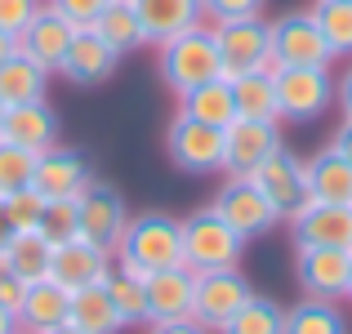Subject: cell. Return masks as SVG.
<instances>
[{
    "label": "cell",
    "mask_w": 352,
    "mask_h": 334,
    "mask_svg": "<svg viewBox=\"0 0 352 334\" xmlns=\"http://www.w3.org/2000/svg\"><path fill=\"white\" fill-rule=\"evenodd\" d=\"M45 5H50L54 14H63V18H67V23L80 32V27H94V18L103 14L107 0H45Z\"/></svg>",
    "instance_id": "74e56055"
},
{
    "label": "cell",
    "mask_w": 352,
    "mask_h": 334,
    "mask_svg": "<svg viewBox=\"0 0 352 334\" xmlns=\"http://www.w3.org/2000/svg\"><path fill=\"white\" fill-rule=\"evenodd\" d=\"M285 326V308L267 294H250L245 303L228 317V326L219 334H281Z\"/></svg>",
    "instance_id": "4dcf8cb0"
},
{
    "label": "cell",
    "mask_w": 352,
    "mask_h": 334,
    "mask_svg": "<svg viewBox=\"0 0 352 334\" xmlns=\"http://www.w3.org/2000/svg\"><path fill=\"white\" fill-rule=\"evenodd\" d=\"M183 223V263L192 272H219V267H241L245 254V236L232 232L214 210H197V214L179 219Z\"/></svg>",
    "instance_id": "3957f363"
},
{
    "label": "cell",
    "mask_w": 352,
    "mask_h": 334,
    "mask_svg": "<svg viewBox=\"0 0 352 334\" xmlns=\"http://www.w3.org/2000/svg\"><path fill=\"white\" fill-rule=\"evenodd\" d=\"M250 179H254V188L272 201V210L281 219H290L303 201H312L308 197V179H303V161L290 152V147H276V152L267 156V161L258 165Z\"/></svg>",
    "instance_id": "5bb4252c"
},
{
    "label": "cell",
    "mask_w": 352,
    "mask_h": 334,
    "mask_svg": "<svg viewBox=\"0 0 352 334\" xmlns=\"http://www.w3.org/2000/svg\"><path fill=\"white\" fill-rule=\"evenodd\" d=\"M232 98H236V116L281 120V111H276V71H267V67L232 76Z\"/></svg>",
    "instance_id": "83f0119b"
},
{
    "label": "cell",
    "mask_w": 352,
    "mask_h": 334,
    "mask_svg": "<svg viewBox=\"0 0 352 334\" xmlns=\"http://www.w3.org/2000/svg\"><path fill=\"white\" fill-rule=\"evenodd\" d=\"M348 254L330 245H294V281L312 299H348Z\"/></svg>",
    "instance_id": "4fadbf2b"
},
{
    "label": "cell",
    "mask_w": 352,
    "mask_h": 334,
    "mask_svg": "<svg viewBox=\"0 0 352 334\" xmlns=\"http://www.w3.org/2000/svg\"><path fill=\"white\" fill-rule=\"evenodd\" d=\"M45 205H50V201H45V197H41L36 188H18V192H9V197H5V214H9V227H14V232L41 227V219H45Z\"/></svg>",
    "instance_id": "e575fe53"
},
{
    "label": "cell",
    "mask_w": 352,
    "mask_h": 334,
    "mask_svg": "<svg viewBox=\"0 0 352 334\" xmlns=\"http://www.w3.org/2000/svg\"><path fill=\"white\" fill-rule=\"evenodd\" d=\"M267 36H272V67H330L335 63L312 9L281 14L276 23H267Z\"/></svg>",
    "instance_id": "52a82bcc"
},
{
    "label": "cell",
    "mask_w": 352,
    "mask_h": 334,
    "mask_svg": "<svg viewBox=\"0 0 352 334\" xmlns=\"http://www.w3.org/2000/svg\"><path fill=\"white\" fill-rule=\"evenodd\" d=\"M18 49V41H14V36H9V32H0V63H5L9 58V54H14Z\"/></svg>",
    "instance_id": "bcb514c9"
},
{
    "label": "cell",
    "mask_w": 352,
    "mask_h": 334,
    "mask_svg": "<svg viewBox=\"0 0 352 334\" xmlns=\"http://www.w3.org/2000/svg\"><path fill=\"white\" fill-rule=\"evenodd\" d=\"M23 294H27V285L18 281L14 272H5V267H0V308H9L18 317V308H23Z\"/></svg>",
    "instance_id": "ab89813d"
},
{
    "label": "cell",
    "mask_w": 352,
    "mask_h": 334,
    "mask_svg": "<svg viewBox=\"0 0 352 334\" xmlns=\"http://www.w3.org/2000/svg\"><path fill=\"white\" fill-rule=\"evenodd\" d=\"M214 27V45H219V67L223 76L232 80L241 71H254V67H272V36H267L263 14H245V18H219Z\"/></svg>",
    "instance_id": "5b68a950"
},
{
    "label": "cell",
    "mask_w": 352,
    "mask_h": 334,
    "mask_svg": "<svg viewBox=\"0 0 352 334\" xmlns=\"http://www.w3.org/2000/svg\"><path fill=\"white\" fill-rule=\"evenodd\" d=\"M41 9H45V0H0V32L18 36Z\"/></svg>",
    "instance_id": "8d00e7d4"
},
{
    "label": "cell",
    "mask_w": 352,
    "mask_h": 334,
    "mask_svg": "<svg viewBox=\"0 0 352 334\" xmlns=\"http://www.w3.org/2000/svg\"><path fill=\"white\" fill-rule=\"evenodd\" d=\"M276 147H285L281 120L236 116L232 125L223 129V174H228V179H250V174H254Z\"/></svg>",
    "instance_id": "9c48e42d"
},
{
    "label": "cell",
    "mask_w": 352,
    "mask_h": 334,
    "mask_svg": "<svg viewBox=\"0 0 352 334\" xmlns=\"http://www.w3.org/2000/svg\"><path fill=\"white\" fill-rule=\"evenodd\" d=\"M0 334H18V317L9 308H0Z\"/></svg>",
    "instance_id": "ee69618b"
},
{
    "label": "cell",
    "mask_w": 352,
    "mask_h": 334,
    "mask_svg": "<svg viewBox=\"0 0 352 334\" xmlns=\"http://www.w3.org/2000/svg\"><path fill=\"white\" fill-rule=\"evenodd\" d=\"M67 299H72V290H63L54 276L32 281L27 294H23V308H18V326L32 330V334H45V330L63 326V321H67Z\"/></svg>",
    "instance_id": "484cf974"
},
{
    "label": "cell",
    "mask_w": 352,
    "mask_h": 334,
    "mask_svg": "<svg viewBox=\"0 0 352 334\" xmlns=\"http://www.w3.org/2000/svg\"><path fill=\"white\" fill-rule=\"evenodd\" d=\"M72 36H76V27H72L63 14H54V9L45 5L41 14H36L32 23H27L23 32L14 36V41H18V54H27L32 63H41V67L58 71V63H63V54H67Z\"/></svg>",
    "instance_id": "d6986e66"
},
{
    "label": "cell",
    "mask_w": 352,
    "mask_h": 334,
    "mask_svg": "<svg viewBox=\"0 0 352 334\" xmlns=\"http://www.w3.org/2000/svg\"><path fill=\"white\" fill-rule=\"evenodd\" d=\"M281 334H348V317L339 308V299H312V294H303L294 308H285Z\"/></svg>",
    "instance_id": "f546056e"
},
{
    "label": "cell",
    "mask_w": 352,
    "mask_h": 334,
    "mask_svg": "<svg viewBox=\"0 0 352 334\" xmlns=\"http://www.w3.org/2000/svg\"><path fill=\"white\" fill-rule=\"evenodd\" d=\"M112 258H116V267H125L134 276H152L161 267L183 263V223L174 214H161V210L129 214Z\"/></svg>",
    "instance_id": "6da1fadb"
},
{
    "label": "cell",
    "mask_w": 352,
    "mask_h": 334,
    "mask_svg": "<svg viewBox=\"0 0 352 334\" xmlns=\"http://www.w3.org/2000/svg\"><path fill=\"white\" fill-rule=\"evenodd\" d=\"M41 232L58 245V241H72L80 236V219H76V197L72 201H50L45 205V219H41Z\"/></svg>",
    "instance_id": "d590c367"
},
{
    "label": "cell",
    "mask_w": 352,
    "mask_h": 334,
    "mask_svg": "<svg viewBox=\"0 0 352 334\" xmlns=\"http://www.w3.org/2000/svg\"><path fill=\"white\" fill-rule=\"evenodd\" d=\"M335 103L344 107V116H352V67L344 76H335Z\"/></svg>",
    "instance_id": "7bdbcfd3"
},
{
    "label": "cell",
    "mask_w": 352,
    "mask_h": 334,
    "mask_svg": "<svg viewBox=\"0 0 352 334\" xmlns=\"http://www.w3.org/2000/svg\"><path fill=\"white\" fill-rule=\"evenodd\" d=\"M214 76H223V67H219V45H214V27L210 23L161 45V80L174 94H188L192 85L214 80Z\"/></svg>",
    "instance_id": "7a4b0ae2"
},
{
    "label": "cell",
    "mask_w": 352,
    "mask_h": 334,
    "mask_svg": "<svg viewBox=\"0 0 352 334\" xmlns=\"http://www.w3.org/2000/svg\"><path fill=\"white\" fill-rule=\"evenodd\" d=\"M348 299H352V254H348Z\"/></svg>",
    "instance_id": "c3c4849f"
},
{
    "label": "cell",
    "mask_w": 352,
    "mask_h": 334,
    "mask_svg": "<svg viewBox=\"0 0 352 334\" xmlns=\"http://www.w3.org/2000/svg\"><path fill=\"white\" fill-rule=\"evenodd\" d=\"M147 285V321H183L192 317V294H197V272L188 263L161 267L143 276Z\"/></svg>",
    "instance_id": "ac0fdd59"
},
{
    "label": "cell",
    "mask_w": 352,
    "mask_h": 334,
    "mask_svg": "<svg viewBox=\"0 0 352 334\" xmlns=\"http://www.w3.org/2000/svg\"><path fill=\"white\" fill-rule=\"evenodd\" d=\"M94 183V170L89 161L76 152V147H45L36 152V170H32V188L41 192L45 201H72Z\"/></svg>",
    "instance_id": "7c38bea8"
},
{
    "label": "cell",
    "mask_w": 352,
    "mask_h": 334,
    "mask_svg": "<svg viewBox=\"0 0 352 334\" xmlns=\"http://www.w3.org/2000/svg\"><path fill=\"white\" fill-rule=\"evenodd\" d=\"M165 152H170V165L179 174H192V179L223 174V129L179 111L165 129Z\"/></svg>",
    "instance_id": "277c9868"
},
{
    "label": "cell",
    "mask_w": 352,
    "mask_h": 334,
    "mask_svg": "<svg viewBox=\"0 0 352 334\" xmlns=\"http://www.w3.org/2000/svg\"><path fill=\"white\" fill-rule=\"evenodd\" d=\"M0 120H5V103H0Z\"/></svg>",
    "instance_id": "681fc988"
},
{
    "label": "cell",
    "mask_w": 352,
    "mask_h": 334,
    "mask_svg": "<svg viewBox=\"0 0 352 334\" xmlns=\"http://www.w3.org/2000/svg\"><path fill=\"white\" fill-rule=\"evenodd\" d=\"M312 18H317L330 54L335 58H352V0H317Z\"/></svg>",
    "instance_id": "d6a6232c"
},
{
    "label": "cell",
    "mask_w": 352,
    "mask_h": 334,
    "mask_svg": "<svg viewBox=\"0 0 352 334\" xmlns=\"http://www.w3.org/2000/svg\"><path fill=\"white\" fill-rule=\"evenodd\" d=\"M0 138H5V143H14V147H27V152H45V147H54V143H58V116H54L50 98H41V103L5 107Z\"/></svg>",
    "instance_id": "44dd1931"
},
{
    "label": "cell",
    "mask_w": 352,
    "mask_h": 334,
    "mask_svg": "<svg viewBox=\"0 0 352 334\" xmlns=\"http://www.w3.org/2000/svg\"><path fill=\"white\" fill-rule=\"evenodd\" d=\"M32 170H36V152L0 138V197H9L18 188H32Z\"/></svg>",
    "instance_id": "836d02e7"
},
{
    "label": "cell",
    "mask_w": 352,
    "mask_h": 334,
    "mask_svg": "<svg viewBox=\"0 0 352 334\" xmlns=\"http://www.w3.org/2000/svg\"><path fill=\"white\" fill-rule=\"evenodd\" d=\"M330 147H335L339 156H348V161H352V116L339 120V129L330 134Z\"/></svg>",
    "instance_id": "b9f144b4"
},
{
    "label": "cell",
    "mask_w": 352,
    "mask_h": 334,
    "mask_svg": "<svg viewBox=\"0 0 352 334\" xmlns=\"http://www.w3.org/2000/svg\"><path fill=\"white\" fill-rule=\"evenodd\" d=\"M50 67H41V63H32L27 54H9L5 63H0V103L5 107H18V103H41L45 94H50Z\"/></svg>",
    "instance_id": "d4e9b609"
},
{
    "label": "cell",
    "mask_w": 352,
    "mask_h": 334,
    "mask_svg": "<svg viewBox=\"0 0 352 334\" xmlns=\"http://www.w3.org/2000/svg\"><path fill=\"white\" fill-rule=\"evenodd\" d=\"M89 32L103 36L120 58L147 45V32H143V23H138V14H134V5H129V0H107L103 14L94 18V27H89Z\"/></svg>",
    "instance_id": "f1b7e54d"
},
{
    "label": "cell",
    "mask_w": 352,
    "mask_h": 334,
    "mask_svg": "<svg viewBox=\"0 0 352 334\" xmlns=\"http://www.w3.org/2000/svg\"><path fill=\"white\" fill-rule=\"evenodd\" d=\"M210 210H214V214L223 219L232 232H241L245 241L267 236V232H272L276 223H285V219L272 210V201H267L263 192L254 188V179H228L223 188L214 192Z\"/></svg>",
    "instance_id": "30bf717a"
},
{
    "label": "cell",
    "mask_w": 352,
    "mask_h": 334,
    "mask_svg": "<svg viewBox=\"0 0 352 334\" xmlns=\"http://www.w3.org/2000/svg\"><path fill=\"white\" fill-rule=\"evenodd\" d=\"M254 294L250 276L241 267H219V272H197V294H192V321L219 334L228 326V317Z\"/></svg>",
    "instance_id": "ba28073f"
},
{
    "label": "cell",
    "mask_w": 352,
    "mask_h": 334,
    "mask_svg": "<svg viewBox=\"0 0 352 334\" xmlns=\"http://www.w3.org/2000/svg\"><path fill=\"white\" fill-rule=\"evenodd\" d=\"M294 245H330L352 249V205H326V201H303L290 219Z\"/></svg>",
    "instance_id": "9a60e30c"
},
{
    "label": "cell",
    "mask_w": 352,
    "mask_h": 334,
    "mask_svg": "<svg viewBox=\"0 0 352 334\" xmlns=\"http://www.w3.org/2000/svg\"><path fill=\"white\" fill-rule=\"evenodd\" d=\"M45 334H85V330L72 326V321H63V326H54V330H45Z\"/></svg>",
    "instance_id": "7dc6e473"
},
{
    "label": "cell",
    "mask_w": 352,
    "mask_h": 334,
    "mask_svg": "<svg viewBox=\"0 0 352 334\" xmlns=\"http://www.w3.org/2000/svg\"><path fill=\"white\" fill-rule=\"evenodd\" d=\"M50 258H54V241L45 236L41 227H27V232H14L0 249V267L14 272L23 285L32 281H45L50 276Z\"/></svg>",
    "instance_id": "603a6c76"
},
{
    "label": "cell",
    "mask_w": 352,
    "mask_h": 334,
    "mask_svg": "<svg viewBox=\"0 0 352 334\" xmlns=\"http://www.w3.org/2000/svg\"><path fill=\"white\" fill-rule=\"evenodd\" d=\"M116 67H120V54L103 41V36H94L89 27H80V32L72 36L63 63H58V76L72 80V85H85V89H89V85H103V80H112Z\"/></svg>",
    "instance_id": "e0dca14e"
},
{
    "label": "cell",
    "mask_w": 352,
    "mask_h": 334,
    "mask_svg": "<svg viewBox=\"0 0 352 334\" xmlns=\"http://www.w3.org/2000/svg\"><path fill=\"white\" fill-rule=\"evenodd\" d=\"M179 111L192 120H206V125H219L228 129L236 120V98H232V80L228 76H214V80H201L192 85L188 94H179Z\"/></svg>",
    "instance_id": "4316f807"
},
{
    "label": "cell",
    "mask_w": 352,
    "mask_h": 334,
    "mask_svg": "<svg viewBox=\"0 0 352 334\" xmlns=\"http://www.w3.org/2000/svg\"><path fill=\"white\" fill-rule=\"evenodd\" d=\"M303 179H308V197L326 201V205H352V161L339 156L335 147H321L312 161H303Z\"/></svg>",
    "instance_id": "7402d4cb"
},
{
    "label": "cell",
    "mask_w": 352,
    "mask_h": 334,
    "mask_svg": "<svg viewBox=\"0 0 352 334\" xmlns=\"http://www.w3.org/2000/svg\"><path fill=\"white\" fill-rule=\"evenodd\" d=\"M18 334H32V330H23V326H18Z\"/></svg>",
    "instance_id": "f907efd6"
},
{
    "label": "cell",
    "mask_w": 352,
    "mask_h": 334,
    "mask_svg": "<svg viewBox=\"0 0 352 334\" xmlns=\"http://www.w3.org/2000/svg\"><path fill=\"white\" fill-rule=\"evenodd\" d=\"M103 285H107V294H112V303H116L125 326H147V285H143V276L125 272V267H112Z\"/></svg>",
    "instance_id": "1f68e13d"
},
{
    "label": "cell",
    "mask_w": 352,
    "mask_h": 334,
    "mask_svg": "<svg viewBox=\"0 0 352 334\" xmlns=\"http://www.w3.org/2000/svg\"><path fill=\"white\" fill-rule=\"evenodd\" d=\"M206 5V18L219 23V18H245V14H263L267 0H201Z\"/></svg>",
    "instance_id": "f35d334b"
},
{
    "label": "cell",
    "mask_w": 352,
    "mask_h": 334,
    "mask_svg": "<svg viewBox=\"0 0 352 334\" xmlns=\"http://www.w3.org/2000/svg\"><path fill=\"white\" fill-rule=\"evenodd\" d=\"M76 219H80V236L85 241H94V245H103V249H116L120 232H125V223H129V205L112 183L94 179L76 197Z\"/></svg>",
    "instance_id": "8fae6325"
},
{
    "label": "cell",
    "mask_w": 352,
    "mask_h": 334,
    "mask_svg": "<svg viewBox=\"0 0 352 334\" xmlns=\"http://www.w3.org/2000/svg\"><path fill=\"white\" fill-rule=\"evenodd\" d=\"M103 281L80 285V290H72V299H67V321L80 326L85 334H120L125 330V321H120V312H116V303H112V294H107Z\"/></svg>",
    "instance_id": "cb8c5ba5"
},
{
    "label": "cell",
    "mask_w": 352,
    "mask_h": 334,
    "mask_svg": "<svg viewBox=\"0 0 352 334\" xmlns=\"http://www.w3.org/2000/svg\"><path fill=\"white\" fill-rule=\"evenodd\" d=\"M335 103V71L330 67H276V111L281 120L308 125L326 116Z\"/></svg>",
    "instance_id": "8992f818"
},
{
    "label": "cell",
    "mask_w": 352,
    "mask_h": 334,
    "mask_svg": "<svg viewBox=\"0 0 352 334\" xmlns=\"http://www.w3.org/2000/svg\"><path fill=\"white\" fill-rule=\"evenodd\" d=\"M147 32V45H165L174 36L192 32L206 23V5L201 0H129Z\"/></svg>",
    "instance_id": "ffe728a7"
},
{
    "label": "cell",
    "mask_w": 352,
    "mask_h": 334,
    "mask_svg": "<svg viewBox=\"0 0 352 334\" xmlns=\"http://www.w3.org/2000/svg\"><path fill=\"white\" fill-rule=\"evenodd\" d=\"M112 267H116L112 249L94 245V241H85V236L58 241V245H54V258H50V276L63 285V290H80V285H94V281H103Z\"/></svg>",
    "instance_id": "2e32d148"
},
{
    "label": "cell",
    "mask_w": 352,
    "mask_h": 334,
    "mask_svg": "<svg viewBox=\"0 0 352 334\" xmlns=\"http://www.w3.org/2000/svg\"><path fill=\"white\" fill-rule=\"evenodd\" d=\"M14 236V227H9V214H5V197H0V249H5V241Z\"/></svg>",
    "instance_id": "f6af8a7d"
},
{
    "label": "cell",
    "mask_w": 352,
    "mask_h": 334,
    "mask_svg": "<svg viewBox=\"0 0 352 334\" xmlns=\"http://www.w3.org/2000/svg\"><path fill=\"white\" fill-rule=\"evenodd\" d=\"M147 334H210V330L197 326L192 317H183V321H147Z\"/></svg>",
    "instance_id": "60d3db41"
}]
</instances>
